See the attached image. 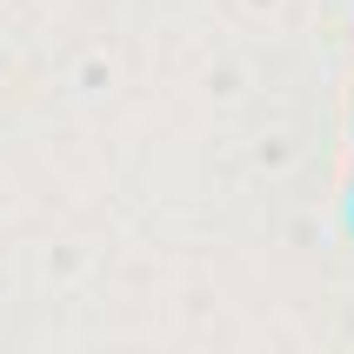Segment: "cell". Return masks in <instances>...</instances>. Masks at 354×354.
Masks as SVG:
<instances>
[]
</instances>
